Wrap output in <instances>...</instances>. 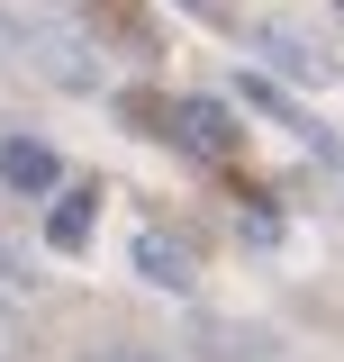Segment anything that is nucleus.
<instances>
[{
    "instance_id": "nucleus-3",
    "label": "nucleus",
    "mask_w": 344,
    "mask_h": 362,
    "mask_svg": "<svg viewBox=\"0 0 344 362\" xmlns=\"http://www.w3.org/2000/svg\"><path fill=\"white\" fill-rule=\"evenodd\" d=\"M0 181H9L18 199H55V190H64V154H55L45 136H0Z\"/></svg>"
},
{
    "instance_id": "nucleus-11",
    "label": "nucleus",
    "mask_w": 344,
    "mask_h": 362,
    "mask_svg": "<svg viewBox=\"0 0 344 362\" xmlns=\"http://www.w3.org/2000/svg\"><path fill=\"white\" fill-rule=\"evenodd\" d=\"M336 9H344V0H336Z\"/></svg>"
},
{
    "instance_id": "nucleus-8",
    "label": "nucleus",
    "mask_w": 344,
    "mask_h": 362,
    "mask_svg": "<svg viewBox=\"0 0 344 362\" xmlns=\"http://www.w3.org/2000/svg\"><path fill=\"white\" fill-rule=\"evenodd\" d=\"M91 362H154V354H91Z\"/></svg>"
},
{
    "instance_id": "nucleus-5",
    "label": "nucleus",
    "mask_w": 344,
    "mask_h": 362,
    "mask_svg": "<svg viewBox=\"0 0 344 362\" xmlns=\"http://www.w3.org/2000/svg\"><path fill=\"white\" fill-rule=\"evenodd\" d=\"M136 272H145L154 290H190V281H200V263H190V254H181L172 235H154V226L136 235Z\"/></svg>"
},
{
    "instance_id": "nucleus-6",
    "label": "nucleus",
    "mask_w": 344,
    "mask_h": 362,
    "mask_svg": "<svg viewBox=\"0 0 344 362\" xmlns=\"http://www.w3.org/2000/svg\"><path fill=\"white\" fill-rule=\"evenodd\" d=\"M254 37H263V54H272V64H290L299 82H326V73H336V64H326L317 45H299V37H290V28H254Z\"/></svg>"
},
{
    "instance_id": "nucleus-7",
    "label": "nucleus",
    "mask_w": 344,
    "mask_h": 362,
    "mask_svg": "<svg viewBox=\"0 0 344 362\" xmlns=\"http://www.w3.org/2000/svg\"><path fill=\"white\" fill-rule=\"evenodd\" d=\"M18 290H28V272H18V254H9V245H0V299H18Z\"/></svg>"
},
{
    "instance_id": "nucleus-9",
    "label": "nucleus",
    "mask_w": 344,
    "mask_h": 362,
    "mask_svg": "<svg viewBox=\"0 0 344 362\" xmlns=\"http://www.w3.org/2000/svg\"><path fill=\"white\" fill-rule=\"evenodd\" d=\"M181 9H200V18H217V0H181Z\"/></svg>"
},
{
    "instance_id": "nucleus-2",
    "label": "nucleus",
    "mask_w": 344,
    "mask_h": 362,
    "mask_svg": "<svg viewBox=\"0 0 344 362\" xmlns=\"http://www.w3.org/2000/svg\"><path fill=\"white\" fill-rule=\"evenodd\" d=\"M164 127L181 136L200 163H227V154H245V127H236V109H227V100H200V90H190V100H172V109H164Z\"/></svg>"
},
{
    "instance_id": "nucleus-4",
    "label": "nucleus",
    "mask_w": 344,
    "mask_h": 362,
    "mask_svg": "<svg viewBox=\"0 0 344 362\" xmlns=\"http://www.w3.org/2000/svg\"><path fill=\"white\" fill-rule=\"evenodd\" d=\"M91 226H100V181H64L55 190V218H45V245L55 254H82Z\"/></svg>"
},
{
    "instance_id": "nucleus-1",
    "label": "nucleus",
    "mask_w": 344,
    "mask_h": 362,
    "mask_svg": "<svg viewBox=\"0 0 344 362\" xmlns=\"http://www.w3.org/2000/svg\"><path fill=\"white\" fill-rule=\"evenodd\" d=\"M18 54H28L55 90H100V45H91L73 18H18Z\"/></svg>"
},
{
    "instance_id": "nucleus-10",
    "label": "nucleus",
    "mask_w": 344,
    "mask_h": 362,
    "mask_svg": "<svg viewBox=\"0 0 344 362\" xmlns=\"http://www.w3.org/2000/svg\"><path fill=\"white\" fill-rule=\"evenodd\" d=\"M0 54H9V37H0Z\"/></svg>"
}]
</instances>
